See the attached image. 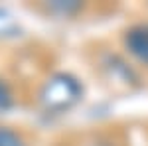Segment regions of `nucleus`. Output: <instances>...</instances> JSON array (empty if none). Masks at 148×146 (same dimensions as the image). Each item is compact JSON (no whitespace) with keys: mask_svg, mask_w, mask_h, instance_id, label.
I'll list each match as a JSON object with an SVG mask.
<instances>
[{"mask_svg":"<svg viewBox=\"0 0 148 146\" xmlns=\"http://www.w3.org/2000/svg\"><path fill=\"white\" fill-rule=\"evenodd\" d=\"M126 45L136 57H140L142 61H148V26L130 30L126 36Z\"/></svg>","mask_w":148,"mask_h":146,"instance_id":"obj_1","label":"nucleus"},{"mask_svg":"<svg viewBox=\"0 0 148 146\" xmlns=\"http://www.w3.org/2000/svg\"><path fill=\"white\" fill-rule=\"evenodd\" d=\"M0 146H26V144L14 130L0 126Z\"/></svg>","mask_w":148,"mask_h":146,"instance_id":"obj_2","label":"nucleus"},{"mask_svg":"<svg viewBox=\"0 0 148 146\" xmlns=\"http://www.w3.org/2000/svg\"><path fill=\"white\" fill-rule=\"evenodd\" d=\"M10 105V93L6 89V85L0 81V109H4V107H8Z\"/></svg>","mask_w":148,"mask_h":146,"instance_id":"obj_3","label":"nucleus"}]
</instances>
